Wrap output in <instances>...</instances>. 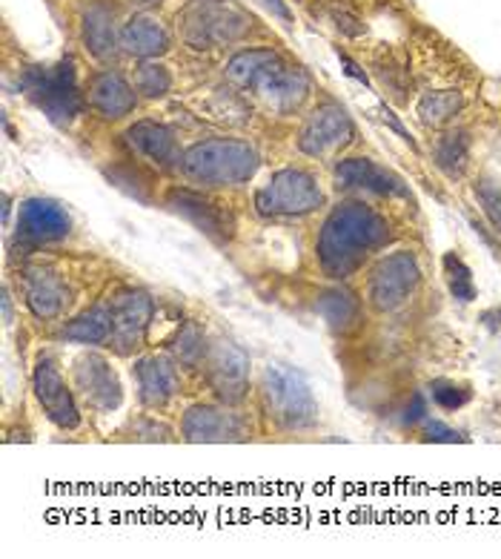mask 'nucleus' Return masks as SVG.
<instances>
[{
  "label": "nucleus",
  "mask_w": 501,
  "mask_h": 559,
  "mask_svg": "<svg viewBox=\"0 0 501 559\" xmlns=\"http://www.w3.org/2000/svg\"><path fill=\"white\" fill-rule=\"evenodd\" d=\"M387 238L390 224L375 210L358 201L342 204L327 215L315 241L321 270L330 278H349Z\"/></svg>",
  "instance_id": "nucleus-1"
},
{
  "label": "nucleus",
  "mask_w": 501,
  "mask_h": 559,
  "mask_svg": "<svg viewBox=\"0 0 501 559\" xmlns=\"http://www.w3.org/2000/svg\"><path fill=\"white\" fill-rule=\"evenodd\" d=\"M227 84L247 90L275 112H293L310 95V78L301 67L287 63L273 49H243L232 55L224 70Z\"/></svg>",
  "instance_id": "nucleus-2"
},
{
  "label": "nucleus",
  "mask_w": 501,
  "mask_h": 559,
  "mask_svg": "<svg viewBox=\"0 0 501 559\" xmlns=\"http://www.w3.org/2000/svg\"><path fill=\"white\" fill-rule=\"evenodd\" d=\"M183 176L204 187H236L259 169L255 146L238 139H210L192 144L181 158Z\"/></svg>",
  "instance_id": "nucleus-3"
},
{
  "label": "nucleus",
  "mask_w": 501,
  "mask_h": 559,
  "mask_svg": "<svg viewBox=\"0 0 501 559\" xmlns=\"http://www.w3.org/2000/svg\"><path fill=\"white\" fill-rule=\"evenodd\" d=\"M264 414L284 430H305L319 419V405L305 376L284 365H270L261 382Z\"/></svg>",
  "instance_id": "nucleus-4"
},
{
  "label": "nucleus",
  "mask_w": 501,
  "mask_h": 559,
  "mask_svg": "<svg viewBox=\"0 0 501 559\" xmlns=\"http://www.w3.org/2000/svg\"><path fill=\"white\" fill-rule=\"evenodd\" d=\"M21 90L29 95L55 123H69L84 109V98L77 93L75 61L63 58L55 67H32L23 72Z\"/></svg>",
  "instance_id": "nucleus-5"
},
{
  "label": "nucleus",
  "mask_w": 501,
  "mask_h": 559,
  "mask_svg": "<svg viewBox=\"0 0 501 559\" xmlns=\"http://www.w3.org/2000/svg\"><path fill=\"white\" fill-rule=\"evenodd\" d=\"M250 29V17L229 3L198 0L181 15V38L192 49H215L236 44Z\"/></svg>",
  "instance_id": "nucleus-6"
},
{
  "label": "nucleus",
  "mask_w": 501,
  "mask_h": 559,
  "mask_svg": "<svg viewBox=\"0 0 501 559\" xmlns=\"http://www.w3.org/2000/svg\"><path fill=\"white\" fill-rule=\"evenodd\" d=\"M321 204L324 195L319 181L305 169H282L255 192V207L261 215H310Z\"/></svg>",
  "instance_id": "nucleus-7"
},
{
  "label": "nucleus",
  "mask_w": 501,
  "mask_h": 559,
  "mask_svg": "<svg viewBox=\"0 0 501 559\" xmlns=\"http://www.w3.org/2000/svg\"><path fill=\"white\" fill-rule=\"evenodd\" d=\"M421 282V267L418 259L407 250L393 253L379 261V267L372 270L370 284H367V299L372 310L379 313H393L402 305H407L413 293Z\"/></svg>",
  "instance_id": "nucleus-8"
},
{
  "label": "nucleus",
  "mask_w": 501,
  "mask_h": 559,
  "mask_svg": "<svg viewBox=\"0 0 501 559\" xmlns=\"http://www.w3.org/2000/svg\"><path fill=\"white\" fill-rule=\"evenodd\" d=\"M356 139V123L347 116V109L338 104H324L307 118L301 139H298V150L312 158L330 155L335 150H344Z\"/></svg>",
  "instance_id": "nucleus-9"
},
{
  "label": "nucleus",
  "mask_w": 501,
  "mask_h": 559,
  "mask_svg": "<svg viewBox=\"0 0 501 559\" xmlns=\"http://www.w3.org/2000/svg\"><path fill=\"white\" fill-rule=\"evenodd\" d=\"M112 347L118 353H132L141 342L144 333L153 322V299L144 290H127L121 296H115L112 305Z\"/></svg>",
  "instance_id": "nucleus-10"
},
{
  "label": "nucleus",
  "mask_w": 501,
  "mask_h": 559,
  "mask_svg": "<svg viewBox=\"0 0 501 559\" xmlns=\"http://www.w3.org/2000/svg\"><path fill=\"white\" fill-rule=\"evenodd\" d=\"M206 379L218 399H224L227 405H238L247 396V384H250V359L236 345L220 342L206 353Z\"/></svg>",
  "instance_id": "nucleus-11"
},
{
  "label": "nucleus",
  "mask_w": 501,
  "mask_h": 559,
  "mask_svg": "<svg viewBox=\"0 0 501 559\" xmlns=\"http://www.w3.org/2000/svg\"><path fill=\"white\" fill-rule=\"evenodd\" d=\"M69 222L67 210L52 199H29L21 204L17 213V241L21 245L38 247L46 241H58V238L69 236Z\"/></svg>",
  "instance_id": "nucleus-12"
},
{
  "label": "nucleus",
  "mask_w": 501,
  "mask_h": 559,
  "mask_svg": "<svg viewBox=\"0 0 501 559\" xmlns=\"http://www.w3.org/2000/svg\"><path fill=\"white\" fill-rule=\"evenodd\" d=\"M35 396H38L44 414L58 425V428H77L81 414H77L75 396L69 393L67 382L61 379L52 359H40L35 368Z\"/></svg>",
  "instance_id": "nucleus-13"
},
{
  "label": "nucleus",
  "mask_w": 501,
  "mask_h": 559,
  "mask_svg": "<svg viewBox=\"0 0 501 559\" xmlns=\"http://www.w3.org/2000/svg\"><path fill=\"white\" fill-rule=\"evenodd\" d=\"M75 382L77 391L84 393V399L95 411H112V407L121 405V382L104 356L92 353V356L77 361Z\"/></svg>",
  "instance_id": "nucleus-14"
},
{
  "label": "nucleus",
  "mask_w": 501,
  "mask_h": 559,
  "mask_svg": "<svg viewBox=\"0 0 501 559\" xmlns=\"http://www.w3.org/2000/svg\"><path fill=\"white\" fill-rule=\"evenodd\" d=\"M167 207H172V213L183 215L187 222H192L201 233L213 238V241H227L232 238V230H236V222L227 210H220L213 201L201 199L198 192L190 190H175L169 195Z\"/></svg>",
  "instance_id": "nucleus-15"
},
{
  "label": "nucleus",
  "mask_w": 501,
  "mask_h": 559,
  "mask_svg": "<svg viewBox=\"0 0 501 559\" xmlns=\"http://www.w3.org/2000/svg\"><path fill=\"white\" fill-rule=\"evenodd\" d=\"M338 190H370L375 195H407V187L390 169L372 164L370 158H347L335 167Z\"/></svg>",
  "instance_id": "nucleus-16"
},
{
  "label": "nucleus",
  "mask_w": 501,
  "mask_h": 559,
  "mask_svg": "<svg viewBox=\"0 0 501 559\" xmlns=\"http://www.w3.org/2000/svg\"><path fill=\"white\" fill-rule=\"evenodd\" d=\"M181 433L187 442H232V439L243 437V425L236 414L210 405H195L183 416Z\"/></svg>",
  "instance_id": "nucleus-17"
},
{
  "label": "nucleus",
  "mask_w": 501,
  "mask_h": 559,
  "mask_svg": "<svg viewBox=\"0 0 501 559\" xmlns=\"http://www.w3.org/2000/svg\"><path fill=\"white\" fill-rule=\"evenodd\" d=\"M90 107L104 116L107 121H118V118H127L135 109L138 95L123 75L112 70H104L90 81Z\"/></svg>",
  "instance_id": "nucleus-18"
},
{
  "label": "nucleus",
  "mask_w": 501,
  "mask_h": 559,
  "mask_svg": "<svg viewBox=\"0 0 501 559\" xmlns=\"http://www.w3.org/2000/svg\"><path fill=\"white\" fill-rule=\"evenodd\" d=\"M127 144L135 150L141 158H146L150 164L160 169H169L181 162V153H178V141H175V132L167 130L164 123L155 121H138L135 127L127 130Z\"/></svg>",
  "instance_id": "nucleus-19"
},
{
  "label": "nucleus",
  "mask_w": 501,
  "mask_h": 559,
  "mask_svg": "<svg viewBox=\"0 0 501 559\" xmlns=\"http://www.w3.org/2000/svg\"><path fill=\"white\" fill-rule=\"evenodd\" d=\"M81 38H84L86 52L95 61H109L118 49L115 38V9L104 0H92L90 7L81 12Z\"/></svg>",
  "instance_id": "nucleus-20"
},
{
  "label": "nucleus",
  "mask_w": 501,
  "mask_h": 559,
  "mask_svg": "<svg viewBox=\"0 0 501 559\" xmlns=\"http://www.w3.org/2000/svg\"><path fill=\"white\" fill-rule=\"evenodd\" d=\"M23 293H26V305L38 319H55L67 305V290H63L61 278L55 276L52 270L32 267L23 273Z\"/></svg>",
  "instance_id": "nucleus-21"
},
{
  "label": "nucleus",
  "mask_w": 501,
  "mask_h": 559,
  "mask_svg": "<svg viewBox=\"0 0 501 559\" xmlns=\"http://www.w3.org/2000/svg\"><path fill=\"white\" fill-rule=\"evenodd\" d=\"M135 376L138 388H141V402L150 407L167 405L178 391V373L167 359H158V356L138 361Z\"/></svg>",
  "instance_id": "nucleus-22"
},
{
  "label": "nucleus",
  "mask_w": 501,
  "mask_h": 559,
  "mask_svg": "<svg viewBox=\"0 0 501 559\" xmlns=\"http://www.w3.org/2000/svg\"><path fill=\"white\" fill-rule=\"evenodd\" d=\"M121 49L132 58H155L169 49V35L155 17L135 15L123 24Z\"/></svg>",
  "instance_id": "nucleus-23"
},
{
  "label": "nucleus",
  "mask_w": 501,
  "mask_h": 559,
  "mask_svg": "<svg viewBox=\"0 0 501 559\" xmlns=\"http://www.w3.org/2000/svg\"><path fill=\"white\" fill-rule=\"evenodd\" d=\"M315 310L338 333H349L361 322V301L356 299V293L344 290V287H333V290L321 293V299L315 301Z\"/></svg>",
  "instance_id": "nucleus-24"
},
{
  "label": "nucleus",
  "mask_w": 501,
  "mask_h": 559,
  "mask_svg": "<svg viewBox=\"0 0 501 559\" xmlns=\"http://www.w3.org/2000/svg\"><path fill=\"white\" fill-rule=\"evenodd\" d=\"M109 336H112V310L109 307H92L61 330V338L81 342V345H104L109 342Z\"/></svg>",
  "instance_id": "nucleus-25"
},
{
  "label": "nucleus",
  "mask_w": 501,
  "mask_h": 559,
  "mask_svg": "<svg viewBox=\"0 0 501 559\" xmlns=\"http://www.w3.org/2000/svg\"><path fill=\"white\" fill-rule=\"evenodd\" d=\"M436 167L448 178H462L467 164H470V139L467 132H448L441 135L433 146Z\"/></svg>",
  "instance_id": "nucleus-26"
},
{
  "label": "nucleus",
  "mask_w": 501,
  "mask_h": 559,
  "mask_svg": "<svg viewBox=\"0 0 501 559\" xmlns=\"http://www.w3.org/2000/svg\"><path fill=\"white\" fill-rule=\"evenodd\" d=\"M462 104V93H456V90H439V93H427L425 98L418 100L416 116L425 127H441V123H448L456 118Z\"/></svg>",
  "instance_id": "nucleus-27"
},
{
  "label": "nucleus",
  "mask_w": 501,
  "mask_h": 559,
  "mask_svg": "<svg viewBox=\"0 0 501 559\" xmlns=\"http://www.w3.org/2000/svg\"><path fill=\"white\" fill-rule=\"evenodd\" d=\"M135 90L146 98H160L172 90V75L160 63H141L135 72Z\"/></svg>",
  "instance_id": "nucleus-28"
},
{
  "label": "nucleus",
  "mask_w": 501,
  "mask_h": 559,
  "mask_svg": "<svg viewBox=\"0 0 501 559\" xmlns=\"http://www.w3.org/2000/svg\"><path fill=\"white\" fill-rule=\"evenodd\" d=\"M172 353H175V359L181 361V365H190V368H195L198 361L206 356L204 333H201V330H198L192 322L183 324V330L178 333V338H175Z\"/></svg>",
  "instance_id": "nucleus-29"
},
{
  "label": "nucleus",
  "mask_w": 501,
  "mask_h": 559,
  "mask_svg": "<svg viewBox=\"0 0 501 559\" xmlns=\"http://www.w3.org/2000/svg\"><path fill=\"white\" fill-rule=\"evenodd\" d=\"M444 273H448L450 293H453L458 301L476 299V284H473V273H470V267H467V264L458 259V255H453V253L444 255Z\"/></svg>",
  "instance_id": "nucleus-30"
},
{
  "label": "nucleus",
  "mask_w": 501,
  "mask_h": 559,
  "mask_svg": "<svg viewBox=\"0 0 501 559\" xmlns=\"http://www.w3.org/2000/svg\"><path fill=\"white\" fill-rule=\"evenodd\" d=\"M476 199L481 201V210L496 227V233H501V187L493 185V181H481L476 187Z\"/></svg>",
  "instance_id": "nucleus-31"
},
{
  "label": "nucleus",
  "mask_w": 501,
  "mask_h": 559,
  "mask_svg": "<svg viewBox=\"0 0 501 559\" xmlns=\"http://www.w3.org/2000/svg\"><path fill=\"white\" fill-rule=\"evenodd\" d=\"M467 399H470V393L462 391V388H456L453 382L433 384V402L439 407H444V411H458V407H462Z\"/></svg>",
  "instance_id": "nucleus-32"
},
{
  "label": "nucleus",
  "mask_w": 501,
  "mask_h": 559,
  "mask_svg": "<svg viewBox=\"0 0 501 559\" xmlns=\"http://www.w3.org/2000/svg\"><path fill=\"white\" fill-rule=\"evenodd\" d=\"M425 433L430 442H464V437L458 430L448 428V425H441V421H427Z\"/></svg>",
  "instance_id": "nucleus-33"
},
{
  "label": "nucleus",
  "mask_w": 501,
  "mask_h": 559,
  "mask_svg": "<svg viewBox=\"0 0 501 559\" xmlns=\"http://www.w3.org/2000/svg\"><path fill=\"white\" fill-rule=\"evenodd\" d=\"M425 419V399L421 396H413V407H407V416H404V421L407 425H416V421Z\"/></svg>",
  "instance_id": "nucleus-34"
},
{
  "label": "nucleus",
  "mask_w": 501,
  "mask_h": 559,
  "mask_svg": "<svg viewBox=\"0 0 501 559\" xmlns=\"http://www.w3.org/2000/svg\"><path fill=\"white\" fill-rule=\"evenodd\" d=\"M261 3H264V7L270 9L273 15H278V17H282V21H287V24H289V21H293V12H289L284 0H261Z\"/></svg>",
  "instance_id": "nucleus-35"
},
{
  "label": "nucleus",
  "mask_w": 501,
  "mask_h": 559,
  "mask_svg": "<svg viewBox=\"0 0 501 559\" xmlns=\"http://www.w3.org/2000/svg\"><path fill=\"white\" fill-rule=\"evenodd\" d=\"M381 118H384V121H387V123H390V127H393V130H395V132H398V135H402V139H404V141H407V144H410V146H416V141H413V139H410V132L404 130L402 123L395 121V116H393V112H390V109H381Z\"/></svg>",
  "instance_id": "nucleus-36"
},
{
  "label": "nucleus",
  "mask_w": 501,
  "mask_h": 559,
  "mask_svg": "<svg viewBox=\"0 0 501 559\" xmlns=\"http://www.w3.org/2000/svg\"><path fill=\"white\" fill-rule=\"evenodd\" d=\"M338 58H342V63H344V67H347V72H349V75H353V78H358V81H365V84H367V75H365V72H361V70H358V63H353V61H349V55L338 52Z\"/></svg>",
  "instance_id": "nucleus-37"
},
{
  "label": "nucleus",
  "mask_w": 501,
  "mask_h": 559,
  "mask_svg": "<svg viewBox=\"0 0 501 559\" xmlns=\"http://www.w3.org/2000/svg\"><path fill=\"white\" fill-rule=\"evenodd\" d=\"M3 319H7V324L12 322V301H9V290L3 293Z\"/></svg>",
  "instance_id": "nucleus-38"
},
{
  "label": "nucleus",
  "mask_w": 501,
  "mask_h": 559,
  "mask_svg": "<svg viewBox=\"0 0 501 559\" xmlns=\"http://www.w3.org/2000/svg\"><path fill=\"white\" fill-rule=\"evenodd\" d=\"M130 3H135V7H158L160 0H130Z\"/></svg>",
  "instance_id": "nucleus-39"
}]
</instances>
